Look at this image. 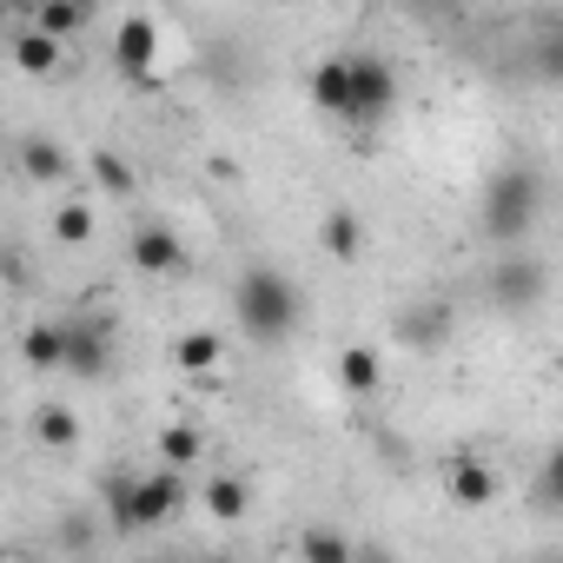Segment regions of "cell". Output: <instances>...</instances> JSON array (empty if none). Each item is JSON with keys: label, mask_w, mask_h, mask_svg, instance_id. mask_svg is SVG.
Wrapping results in <instances>:
<instances>
[{"label": "cell", "mask_w": 563, "mask_h": 563, "mask_svg": "<svg viewBox=\"0 0 563 563\" xmlns=\"http://www.w3.org/2000/svg\"><path fill=\"white\" fill-rule=\"evenodd\" d=\"M490 299H497L510 319L537 312V299H543V265H537V258H523V252H510V258L490 272Z\"/></svg>", "instance_id": "ba28073f"}, {"label": "cell", "mask_w": 563, "mask_h": 563, "mask_svg": "<svg viewBox=\"0 0 563 563\" xmlns=\"http://www.w3.org/2000/svg\"><path fill=\"white\" fill-rule=\"evenodd\" d=\"M87 21H93V0H41L34 8V34H47V41H67Z\"/></svg>", "instance_id": "e0dca14e"}, {"label": "cell", "mask_w": 563, "mask_h": 563, "mask_svg": "<svg viewBox=\"0 0 563 563\" xmlns=\"http://www.w3.org/2000/svg\"><path fill=\"white\" fill-rule=\"evenodd\" d=\"M199 457H206V438H199L192 424H166V431H159V471L186 477V471H192Z\"/></svg>", "instance_id": "ffe728a7"}, {"label": "cell", "mask_w": 563, "mask_h": 563, "mask_svg": "<svg viewBox=\"0 0 563 563\" xmlns=\"http://www.w3.org/2000/svg\"><path fill=\"white\" fill-rule=\"evenodd\" d=\"M54 239H60V245H87V239H93V206H87V199L54 206Z\"/></svg>", "instance_id": "603a6c76"}, {"label": "cell", "mask_w": 563, "mask_h": 563, "mask_svg": "<svg viewBox=\"0 0 563 563\" xmlns=\"http://www.w3.org/2000/svg\"><path fill=\"white\" fill-rule=\"evenodd\" d=\"M27 431H34L41 451H74V444H80V411H74V405H41V411L27 418Z\"/></svg>", "instance_id": "4fadbf2b"}, {"label": "cell", "mask_w": 563, "mask_h": 563, "mask_svg": "<svg viewBox=\"0 0 563 563\" xmlns=\"http://www.w3.org/2000/svg\"><path fill=\"white\" fill-rule=\"evenodd\" d=\"M8 563H41V556H8Z\"/></svg>", "instance_id": "cb8c5ba5"}, {"label": "cell", "mask_w": 563, "mask_h": 563, "mask_svg": "<svg viewBox=\"0 0 563 563\" xmlns=\"http://www.w3.org/2000/svg\"><path fill=\"white\" fill-rule=\"evenodd\" d=\"M312 107L345 126H378L398 107V74L385 54H332L312 67Z\"/></svg>", "instance_id": "6da1fadb"}, {"label": "cell", "mask_w": 563, "mask_h": 563, "mask_svg": "<svg viewBox=\"0 0 563 563\" xmlns=\"http://www.w3.org/2000/svg\"><path fill=\"white\" fill-rule=\"evenodd\" d=\"M537 212H543V173H537V166H523V159L497 166V173H490V186H484V206H477L484 232H490L497 245H517V239H530Z\"/></svg>", "instance_id": "3957f363"}, {"label": "cell", "mask_w": 563, "mask_h": 563, "mask_svg": "<svg viewBox=\"0 0 563 563\" xmlns=\"http://www.w3.org/2000/svg\"><path fill=\"white\" fill-rule=\"evenodd\" d=\"M232 312L245 325L252 345H278V339H292L299 319H306V292L292 286L278 265H252L239 286H232Z\"/></svg>", "instance_id": "7a4b0ae2"}, {"label": "cell", "mask_w": 563, "mask_h": 563, "mask_svg": "<svg viewBox=\"0 0 563 563\" xmlns=\"http://www.w3.org/2000/svg\"><path fill=\"white\" fill-rule=\"evenodd\" d=\"M153 60H159V21L126 14L120 34H113V67H120L126 80H153Z\"/></svg>", "instance_id": "9c48e42d"}, {"label": "cell", "mask_w": 563, "mask_h": 563, "mask_svg": "<svg viewBox=\"0 0 563 563\" xmlns=\"http://www.w3.org/2000/svg\"><path fill=\"white\" fill-rule=\"evenodd\" d=\"M153 563H179V556H153Z\"/></svg>", "instance_id": "d4e9b609"}, {"label": "cell", "mask_w": 563, "mask_h": 563, "mask_svg": "<svg viewBox=\"0 0 563 563\" xmlns=\"http://www.w3.org/2000/svg\"><path fill=\"white\" fill-rule=\"evenodd\" d=\"M339 385H345L352 398H372V391L385 385V358H378L372 345H345V352H339Z\"/></svg>", "instance_id": "5bb4252c"}, {"label": "cell", "mask_w": 563, "mask_h": 563, "mask_svg": "<svg viewBox=\"0 0 563 563\" xmlns=\"http://www.w3.org/2000/svg\"><path fill=\"white\" fill-rule=\"evenodd\" d=\"M67 166H74V153H67L60 140H21V173H27V179L54 186V179H67Z\"/></svg>", "instance_id": "d6986e66"}, {"label": "cell", "mask_w": 563, "mask_h": 563, "mask_svg": "<svg viewBox=\"0 0 563 563\" xmlns=\"http://www.w3.org/2000/svg\"><path fill=\"white\" fill-rule=\"evenodd\" d=\"M444 490H451V504L484 510V504L497 497V471H490L484 457H451V464H444Z\"/></svg>", "instance_id": "30bf717a"}, {"label": "cell", "mask_w": 563, "mask_h": 563, "mask_svg": "<svg viewBox=\"0 0 563 563\" xmlns=\"http://www.w3.org/2000/svg\"><path fill=\"white\" fill-rule=\"evenodd\" d=\"M206 510H212V523H245V510H252V484H245L239 471L206 477Z\"/></svg>", "instance_id": "9a60e30c"}, {"label": "cell", "mask_w": 563, "mask_h": 563, "mask_svg": "<svg viewBox=\"0 0 563 563\" xmlns=\"http://www.w3.org/2000/svg\"><path fill=\"white\" fill-rule=\"evenodd\" d=\"M87 173H93V186H100L107 199H133V192H140L133 159H126V153H113V146H93V153H87Z\"/></svg>", "instance_id": "7c38bea8"}, {"label": "cell", "mask_w": 563, "mask_h": 563, "mask_svg": "<svg viewBox=\"0 0 563 563\" xmlns=\"http://www.w3.org/2000/svg\"><path fill=\"white\" fill-rule=\"evenodd\" d=\"M179 504H186V484H179L173 471H153V477H140V471H107V517H113V530H126V537L159 530Z\"/></svg>", "instance_id": "277c9868"}, {"label": "cell", "mask_w": 563, "mask_h": 563, "mask_svg": "<svg viewBox=\"0 0 563 563\" xmlns=\"http://www.w3.org/2000/svg\"><path fill=\"white\" fill-rule=\"evenodd\" d=\"M126 258H133L146 278H179V272L192 265V252H186V239H179L173 225H133Z\"/></svg>", "instance_id": "52a82bcc"}, {"label": "cell", "mask_w": 563, "mask_h": 563, "mask_svg": "<svg viewBox=\"0 0 563 563\" xmlns=\"http://www.w3.org/2000/svg\"><path fill=\"white\" fill-rule=\"evenodd\" d=\"M60 352H67L60 319H34V325L21 332V358H27V372H60Z\"/></svg>", "instance_id": "ac0fdd59"}, {"label": "cell", "mask_w": 563, "mask_h": 563, "mask_svg": "<svg viewBox=\"0 0 563 563\" xmlns=\"http://www.w3.org/2000/svg\"><path fill=\"white\" fill-rule=\"evenodd\" d=\"M358 543L339 530V523H306L299 530V563H352Z\"/></svg>", "instance_id": "2e32d148"}, {"label": "cell", "mask_w": 563, "mask_h": 563, "mask_svg": "<svg viewBox=\"0 0 563 563\" xmlns=\"http://www.w3.org/2000/svg\"><path fill=\"white\" fill-rule=\"evenodd\" d=\"M391 332H398L405 352H444L451 332H457V306H451V299H411V306L391 319Z\"/></svg>", "instance_id": "8992f818"}, {"label": "cell", "mask_w": 563, "mask_h": 563, "mask_svg": "<svg viewBox=\"0 0 563 563\" xmlns=\"http://www.w3.org/2000/svg\"><path fill=\"white\" fill-rule=\"evenodd\" d=\"M319 245H325L339 265H358V258H365V219H358L352 206H332V212L319 219Z\"/></svg>", "instance_id": "8fae6325"}, {"label": "cell", "mask_w": 563, "mask_h": 563, "mask_svg": "<svg viewBox=\"0 0 563 563\" xmlns=\"http://www.w3.org/2000/svg\"><path fill=\"white\" fill-rule=\"evenodd\" d=\"M60 339H67V352H60V372L67 378H107L113 372V325L107 319H60Z\"/></svg>", "instance_id": "5b68a950"}, {"label": "cell", "mask_w": 563, "mask_h": 563, "mask_svg": "<svg viewBox=\"0 0 563 563\" xmlns=\"http://www.w3.org/2000/svg\"><path fill=\"white\" fill-rule=\"evenodd\" d=\"M60 54H67V47H60V41H47V34H34V27H27V34H14V67H21V74H34V80H47V74L60 67Z\"/></svg>", "instance_id": "44dd1931"}, {"label": "cell", "mask_w": 563, "mask_h": 563, "mask_svg": "<svg viewBox=\"0 0 563 563\" xmlns=\"http://www.w3.org/2000/svg\"><path fill=\"white\" fill-rule=\"evenodd\" d=\"M219 358H225L219 332H186V339L173 345V365H179V372H219Z\"/></svg>", "instance_id": "7402d4cb"}]
</instances>
